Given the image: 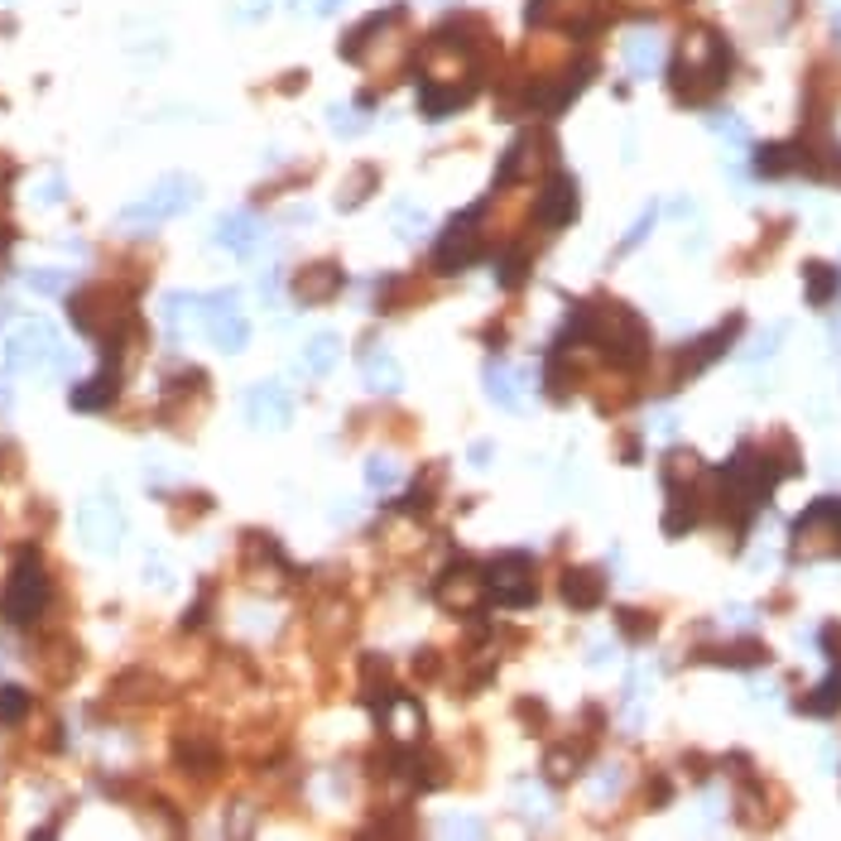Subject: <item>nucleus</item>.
Returning a JSON list of instances; mask_svg holds the SVG:
<instances>
[{"mask_svg":"<svg viewBox=\"0 0 841 841\" xmlns=\"http://www.w3.org/2000/svg\"><path fill=\"white\" fill-rule=\"evenodd\" d=\"M837 29H841V15H837Z\"/></svg>","mask_w":841,"mask_h":841,"instance_id":"44","label":"nucleus"},{"mask_svg":"<svg viewBox=\"0 0 841 841\" xmlns=\"http://www.w3.org/2000/svg\"><path fill=\"white\" fill-rule=\"evenodd\" d=\"M621 53H625V67H630V73L649 77V73H659L664 43H659L654 29H630V34H625V43H621Z\"/></svg>","mask_w":841,"mask_h":841,"instance_id":"19","label":"nucleus"},{"mask_svg":"<svg viewBox=\"0 0 841 841\" xmlns=\"http://www.w3.org/2000/svg\"><path fill=\"white\" fill-rule=\"evenodd\" d=\"M625 789V765H601L597 774L587 779V793L597 803H606V799H615V793Z\"/></svg>","mask_w":841,"mask_h":841,"instance_id":"30","label":"nucleus"},{"mask_svg":"<svg viewBox=\"0 0 841 841\" xmlns=\"http://www.w3.org/2000/svg\"><path fill=\"white\" fill-rule=\"evenodd\" d=\"M174 755H178V765L193 769V774H212V769H217V746H212V740L183 736V740H178Z\"/></svg>","mask_w":841,"mask_h":841,"instance_id":"27","label":"nucleus"},{"mask_svg":"<svg viewBox=\"0 0 841 841\" xmlns=\"http://www.w3.org/2000/svg\"><path fill=\"white\" fill-rule=\"evenodd\" d=\"M572 212H577V188H572V178H553L544 202H538V221L544 227H563V221H572Z\"/></svg>","mask_w":841,"mask_h":841,"instance_id":"23","label":"nucleus"},{"mask_svg":"<svg viewBox=\"0 0 841 841\" xmlns=\"http://www.w3.org/2000/svg\"><path fill=\"white\" fill-rule=\"evenodd\" d=\"M29 289H34V294H67V275H63V269H34Z\"/></svg>","mask_w":841,"mask_h":841,"instance_id":"34","label":"nucleus"},{"mask_svg":"<svg viewBox=\"0 0 841 841\" xmlns=\"http://www.w3.org/2000/svg\"><path fill=\"white\" fill-rule=\"evenodd\" d=\"M437 832L443 837H481L486 827H481L476 817H447V823H437Z\"/></svg>","mask_w":841,"mask_h":841,"instance_id":"37","label":"nucleus"},{"mask_svg":"<svg viewBox=\"0 0 841 841\" xmlns=\"http://www.w3.org/2000/svg\"><path fill=\"white\" fill-rule=\"evenodd\" d=\"M601 572L597 568H568L563 572V601L572 611H591V606L601 601Z\"/></svg>","mask_w":841,"mask_h":841,"instance_id":"22","label":"nucleus"},{"mask_svg":"<svg viewBox=\"0 0 841 841\" xmlns=\"http://www.w3.org/2000/svg\"><path fill=\"white\" fill-rule=\"evenodd\" d=\"M736 328H740V322H726V328H716L712 336H706V342L688 346V361H683V375H692V370H702L706 361H716V356H722V346L736 336Z\"/></svg>","mask_w":841,"mask_h":841,"instance_id":"28","label":"nucleus"},{"mask_svg":"<svg viewBox=\"0 0 841 841\" xmlns=\"http://www.w3.org/2000/svg\"><path fill=\"white\" fill-rule=\"evenodd\" d=\"M207 336L217 352H245L251 342V322L241 313V294L235 289H221V294H207Z\"/></svg>","mask_w":841,"mask_h":841,"instance_id":"10","label":"nucleus"},{"mask_svg":"<svg viewBox=\"0 0 841 841\" xmlns=\"http://www.w3.org/2000/svg\"><path fill=\"white\" fill-rule=\"evenodd\" d=\"M514 799H520V807H524L530 823H548V813H553V799L544 793V783H538V779H520V783H514Z\"/></svg>","mask_w":841,"mask_h":841,"instance_id":"29","label":"nucleus"},{"mask_svg":"<svg viewBox=\"0 0 841 841\" xmlns=\"http://www.w3.org/2000/svg\"><path fill=\"white\" fill-rule=\"evenodd\" d=\"M73 322L87 336H97V342L106 346V356H111L120 346V322H126V308H120V298L111 294V289H82V294L73 298Z\"/></svg>","mask_w":841,"mask_h":841,"instance_id":"7","label":"nucleus"},{"mask_svg":"<svg viewBox=\"0 0 841 841\" xmlns=\"http://www.w3.org/2000/svg\"><path fill=\"white\" fill-rule=\"evenodd\" d=\"M399 481H404V467L395 462V457H385V453L366 457V486L375 490V496H390V490H399Z\"/></svg>","mask_w":841,"mask_h":841,"instance_id":"26","label":"nucleus"},{"mask_svg":"<svg viewBox=\"0 0 841 841\" xmlns=\"http://www.w3.org/2000/svg\"><path fill=\"white\" fill-rule=\"evenodd\" d=\"M260 241H265V227L251 217V212H227V217L217 221V245L227 255H241L245 260V255L260 251Z\"/></svg>","mask_w":841,"mask_h":841,"instance_id":"17","label":"nucleus"},{"mask_svg":"<svg viewBox=\"0 0 841 841\" xmlns=\"http://www.w3.org/2000/svg\"><path fill=\"white\" fill-rule=\"evenodd\" d=\"M832 294H837V269L807 265V298H813V303H827Z\"/></svg>","mask_w":841,"mask_h":841,"instance_id":"32","label":"nucleus"},{"mask_svg":"<svg viewBox=\"0 0 841 841\" xmlns=\"http://www.w3.org/2000/svg\"><path fill=\"white\" fill-rule=\"evenodd\" d=\"M548 769H553V779H572V774H577V760H572L568 750H553V755H548Z\"/></svg>","mask_w":841,"mask_h":841,"instance_id":"38","label":"nucleus"},{"mask_svg":"<svg viewBox=\"0 0 841 841\" xmlns=\"http://www.w3.org/2000/svg\"><path fill=\"white\" fill-rule=\"evenodd\" d=\"M486 587H490V597L505 601V606H530L534 601V563L524 553H505L490 563Z\"/></svg>","mask_w":841,"mask_h":841,"instance_id":"13","label":"nucleus"},{"mask_svg":"<svg viewBox=\"0 0 841 841\" xmlns=\"http://www.w3.org/2000/svg\"><path fill=\"white\" fill-rule=\"evenodd\" d=\"M336 361H342V336H336V332H318V336H308V342H303L298 370H303V375H313V380H322Z\"/></svg>","mask_w":841,"mask_h":841,"instance_id":"21","label":"nucleus"},{"mask_svg":"<svg viewBox=\"0 0 841 841\" xmlns=\"http://www.w3.org/2000/svg\"><path fill=\"white\" fill-rule=\"evenodd\" d=\"M116 390H120V375H116V366L106 361V366H101L92 380H82V385H77V390H73V395H67V399H73V409L92 413V409H106V404L116 399Z\"/></svg>","mask_w":841,"mask_h":841,"instance_id":"20","label":"nucleus"},{"mask_svg":"<svg viewBox=\"0 0 841 841\" xmlns=\"http://www.w3.org/2000/svg\"><path fill=\"white\" fill-rule=\"evenodd\" d=\"M361 375H366V390H375V395H395V390L404 385V370L390 352H370Z\"/></svg>","mask_w":841,"mask_h":841,"instance_id":"24","label":"nucleus"},{"mask_svg":"<svg viewBox=\"0 0 841 841\" xmlns=\"http://www.w3.org/2000/svg\"><path fill=\"white\" fill-rule=\"evenodd\" d=\"M328 120H332V135H361L366 130V116L356 106H332Z\"/></svg>","mask_w":841,"mask_h":841,"instance_id":"33","label":"nucleus"},{"mask_svg":"<svg viewBox=\"0 0 841 841\" xmlns=\"http://www.w3.org/2000/svg\"><path fill=\"white\" fill-rule=\"evenodd\" d=\"M706 130L722 135V140H731V144H746V140H750V130L740 126L736 116H712V120H706Z\"/></svg>","mask_w":841,"mask_h":841,"instance_id":"36","label":"nucleus"},{"mask_svg":"<svg viewBox=\"0 0 841 841\" xmlns=\"http://www.w3.org/2000/svg\"><path fill=\"white\" fill-rule=\"evenodd\" d=\"M774 481H779V471H774L760 453H750V447H740L731 457V467L722 471V486H726V505H731L736 524H746L750 514L765 505V496L774 490Z\"/></svg>","mask_w":841,"mask_h":841,"instance_id":"5","label":"nucleus"},{"mask_svg":"<svg viewBox=\"0 0 841 841\" xmlns=\"http://www.w3.org/2000/svg\"><path fill=\"white\" fill-rule=\"evenodd\" d=\"M336 289H342V275H336L332 265H308L303 269V279H298V298L303 303H322V298H332Z\"/></svg>","mask_w":841,"mask_h":841,"instance_id":"25","label":"nucleus"},{"mask_svg":"<svg viewBox=\"0 0 841 841\" xmlns=\"http://www.w3.org/2000/svg\"><path fill=\"white\" fill-rule=\"evenodd\" d=\"M289 5H294L298 15H332L342 0H289Z\"/></svg>","mask_w":841,"mask_h":841,"instance_id":"40","label":"nucleus"},{"mask_svg":"<svg viewBox=\"0 0 841 841\" xmlns=\"http://www.w3.org/2000/svg\"><path fill=\"white\" fill-rule=\"evenodd\" d=\"M380 702V712H385V726H390V736L395 740H413L423 731V712H419V702L413 698H404V692H385V698H375Z\"/></svg>","mask_w":841,"mask_h":841,"instance_id":"18","label":"nucleus"},{"mask_svg":"<svg viewBox=\"0 0 841 841\" xmlns=\"http://www.w3.org/2000/svg\"><path fill=\"white\" fill-rule=\"evenodd\" d=\"M269 5H275V0H241V10H235V15L251 25V20H265L269 15Z\"/></svg>","mask_w":841,"mask_h":841,"instance_id":"41","label":"nucleus"},{"mask_svg":"<svg viewBox=\"0 0 841 841\" xmlns=\"http://www.w3.org/2000/svg\"><path fill=\"white\" fill-rule=\"evenodd\" d=\"M486 577H481L471 563H457V568H447L443 577H437V587H433V597L437 606H447V611H471V606H481V597H486Z\"/></svg>","mask_w":841,"mask_h":841,"instance_id":"14","label":"nucleus"},{"mask_svg":"<svg viewBox=\"0 0 841 841\" xmlns=\"http://www.w3.org/2000/svg\"><path fill=\"white\" fill-rule=\"evenodd\" d=\"M197 178H188V174H164L160 183H150L140 197H130L126 207L116 212V227L120 231H154V227H164V221H174V217H183L188 207L197 202Z\"/></svg>","mask_w":841,"mask_h":841,"instance_id":"2","label":"nucleus"},{"mask_svg":"<svg viewBox=\"0 0 841 841\" xmlns=\"http://www.w3.org/2000/svg\"><path fill=\"white\" fill-rule=\"evenodd\" d=\"M245 423L260 433H275V429H289V419H294V395H289L279 380H260V385L245 390Z\"/></svg>","mask_w":841,"mask_h":841,"instance_id":"11","label":"nucleus"},{"mask_svg":"<svg viewBox=\"0 0 841 841\" xmlns=\"http://www.w3.org/2000/svg\"><path fill=\"white\" fill-rule=\"evenodd\" d=\"M77 538L92 553H116L126 538V510L116 505V496H92L77 505Z\"/></svg>","mask_w":841,"mask_h":841,"instance_id":"8","label":"nucleus"},{"mask_svg":"<svg viewBox=\"0 0 841 841\" xmlns=\"http://www.w3.org/2000/svg\"><path fill=\"white\" fill-rule=\"evenodd\" d=\"M34 202H49V207H53V202H63V178L49 174V183L34 188Z\"/></svg>","mask_w":841,"mask_h":841,"instance_id":"39","label":"nucleus"},{"mask_svg":"<svg viewBox=\"0 0 841 841\" xmlns=\"http://www.w3.org/2000/svg\"><path fill=\"white\" fill-rule=\"evenodd\" d=\"M275 294H279V275L269 269V275L260 279V298H265V303H275Z\"/></svg>","mask_w":841,"mask_h":841,"instance_id":"42","label":"nucleus"},{"mask_svg":"<svg viewBox=\"0 0 841 841\" xmlns=\"http://www.w3.org/2000/svg\"><path fill=\"white\" fill-rule=\"evenodd\" d=\"M726 73H731V49L722 43V34H712V29L683 34L678 53H673V63H668L673 92L683 101H702V97L722 92Z\"/></svg>","mask_w":841,"mask_h":841,"instance_id":"1","label":"nucleus"},{"mask_svg":"<svg viewBox=\"0 0 841 841\" xmlns=\"http://www.w3.org/2000/svg\"><path fill=\"white\" fill-rule=\"evenodd\" d=\"M793 553L799 558L841 553V500H817L813 510L793 524Z\"/></svg>","mask_w":841,"mask_h":841,"instance_id":"9","label":"nucleus"},{"mask_svg":"<svg viewBox=\"0 0 841 841\" xmlns=\"http://www.w3.org/2000/svg\"><path fill=\"white\" fill-rule=\"evenodd\" d=\"M160 322H164L168 336H178V342L193 332L207 336V294H164Z\"/></svg>","mask_w":841,"mask_h":841,"instance_id":"15","label":"nucleus"},{"mask_svg":"<svg viewBox=\"0 0 841 841\" xmlns=\"http://www.w3.org/2000/svg\"><path fill=\"white\" fill-rule=\"evenodd\" d=\"M486 395H490L496 409L524 413L530 409V375H524L514 361H490L486 366Z\"/></svg>","mask_w":841,"mask_h":841,"instance_id":"16","label":"nucleus"},{"mask_svg":"<svg viewBox=\"0 0 841 841\" xmlns=\"http://www.w3.org/2000/svg\"><path fill=\"white\" fill-rule=\"evenodd\" d=\"M53 587H49V572H43L39 553H20V563L10 568V582H5V597H0V615L10 625H34L49 606Z\"/></svg>","mask_w":841,"mask_h":841,"instance_id":"6","label":"nucleus"},{"mask_svg":"<svg viewBox=\"0 0 841 841\" xmlns=\"http://www.w3.org/2000/svg\"><path fill=\"white\" fill-rule=\"evenodd\" d=\"M395 221H399L404 231H409V241H419V235L429 231V217H423V212L413 207V202H399V207H395Z\"/></svg>","mask_w":841,"mask_h":841,"instance_id":"35","label":"nucleus"},{"mask_svg":"<svg viewBox=\"0 0 841 841\" xmlns=\"http://www.w3.org/2000/svg\"><path fill=\"white\" fill-rule=\"evenodd\" d=\"M5 251H10V231H0V260H5Z\"/></svg>","mask_w":841,"mask_h":841,"instance_id":"43","label":"nucleus"},{"mask_svg":"<svg viewBox=\"0 0 841 841\" xmlns=\"http://www.w3.org/2000/svg\"><path fill=\"white\" fill-rule=\"evenodd\" d=\"M582 332L601 346L611 361H625V366H639L645 361V328L630 308H615V303H597V308L582 313Z\"/></svg>","mask_w":841,"mask_h":841,"instance_id":"4","label":"nucleus"},{"mask_svg":"<svg viewBox=\"0 0 841 841\" xmlns=\"http://www.w3.org/2000/svg\"><path fill=\"white\" fill-rule=\"evenodd\" d=\"M476 251H481V207H471L462 217L447 221V231L437 235V245H433V260H437V269H462V265L476 260Z\"/></svg>","mask_w":841,"mask_h":841,"instance_id":"12","label":"nucleus"},{"mask_svg":"<svg viewBox=\"0 0 841 841\" xmlns=\"http://www.w3.org/2000/svg\"><path fill=\"white\" fill-rule=\"evenodd\" d=\"M25 712H29V692L25 688H15V683H5L0 688V722H25Z\"/></svg>","mask_w":841,"mask_h":841,"instance_id":"31","label":"nucleus"},{"mask_svg":"<svg viewBox=\"0 0 841 841\" xmlns=\"http://www.w3.org/2000/svg\"><path fill=\"white\" fill-rule=\"evenodd\" d=\"M0 366H5L10 375H63L67 352H63L59 332H53V322L34 318V322H20V328L5 336Z\"/></svg>","mask_w":841,"mask_h":841,"instance_id":"3","label":"nucleus"}]
</instances>
